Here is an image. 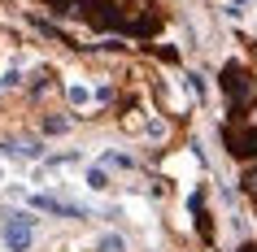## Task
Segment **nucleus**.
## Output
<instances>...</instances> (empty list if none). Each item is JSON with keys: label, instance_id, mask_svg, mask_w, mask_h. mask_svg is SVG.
I'll return each mask as SVG.
<instances>
[{"label": "nucleus", "instance_id": "nucleus-10", "mask_svg": "<svg viewBox=\"0 0 257 252\" xmlns=\"http://www.w3.org/2000/svg\"><path fill=\"white\" fill-rule=\"evenodd\" d=\"M240 252H257V243H244V248H240Z\"/></svg>", "mask_w": 257, "mask_h": 252}, {"label": "nucleus", "instance_id": "nucleus-5", "mask_svg": "<svg viewBox=\"0 0 257 252\" xmlns=\"http://www.w3.org/2000/svg\"><path fill=\"white\" fill-rule=\"evenodd\" d=\"M5 152H14V157H27V161H40V157H44V144H40V139H22V144L5 148Z\"/></svg>", "mask_w": 257, "mask_h": 252}, {"label": "nucleus", "instance_id": "nucleus-7", "mask_svg": "<svg viewBox=\"0 0 257 252\" xmlns=\"http://www.w3.org/2000/svg\"><path fill=\"white\" fill-rule=\"evenodd\" d=\"M96 248H100V252H122L126 243H122V235H105L100 243H96Z\"/></svg>", "mask_w": 257, "mask_h": 252}, {"label": "nucleus", "instance_id": "nucleus-6", "mask_svg": "<svg viewBox=\"0 0 257 252\" xmlns=\"http://www.w3.org/2000/svg\"><path fill=\"white\" fill-rule=\"evenodd\" d=\"M87 187H92V191H105V187H109L105 165H92V170H87Z\"/></svg>", "mask_w": 257, "mask_h": 252}, {"label": "nucleus", "instance_id": "nucleus-3", "mask_svg": "<svg viewBox=\"0 0 257 252\" xmlns=\"http://www.w3.org/2000/svg\"><path fill=\"white\" fill-rule=\"evenodd\" d=\"M0 239H5L14 252H27V248H31V239H35V217H31V213H5Z\"/></svg>", "mask_w": 257, "mask_h": 252}, {"label": "nucleus", "instance_id": "nucleus-11", "mask_svg": "<svg viewBox=\"0 0 257 252\" xmlns=\"http://www.w3.org/2000/svg\"><path fill=\"white\" fill-rule=\"evenodd\" d=\"M205 252H214V248H205Z\"/></svg>", "mask_w": 257, "mask_h": 252}, {"label": "nucleus", "instance_id": "nucleus-4", "mask_svg": "<svg viewBox=\"0 0 257 252\" xmlns=\"http://www.w3.org/2000/svg\"><path fill=\"white\" fill-rule=\"evenodd\" d=\"M31 204L44 213H57V217H87V209L83 204H74V200H57V196H31Z\"/></svg>", "mask_w": 257, "mask_h": 252}, {"label": "nucleus", "instance_id": "nucleus-9", "mask_svg": "<svg viewBox=\"0 0 257 252\" xmlns=\"http://www.w3.org/2000/svg\"><path fill=\"white\" fill-rule=\"evenodd\" d=\"M18 83H22V74H18V70H9V74L0 79V87H18Z\"/></svg>", "mask_w": 257, "mask_h": 252}, {"label": "nucleus", "instance_id": "nucleus-2", "mask_svg": "<svg viewBox=\"0 0 257 252\" xmlns=\"http://www.w3.org/2000/svg\"><path fill=\"white\" fill-rule=\"evenodd\" d=\"M222 144L235 161H257V122L240 118V122H227L222 126Z\"/></svg>", "mask_w": 257, "mask_h": 252}, {"label": "nucleus", "instance_id": "nucleus-8", "mask_svg": "<svg viewBox=\"0 0 257 252\" xmlns=\"http://www.w3.org/2000/svg\"><path fill=\"white\" fill-rule=\"evenodd\" d=\"M66 126H70L66 118H48V122H44V131H48V135H61V131H66Z\"/></svg>", "mask_w": 257, "mask_h": 252}, {"label": "nucleus", "instance_id": "nucleus-1", "mask_svg": "<svg viewBox=\"0 0 257 252\" xmlns=\"http://www.w3.org/2000/svg\"><path fill=\"white\" fill-rule=\"evenodd\" d=\"M222 96H227L231 113L244 118V113L257 105V79H253V70H244L240 61H227V66H222Z\"/></svg>", "mask_w": 257, "mask_h": 252}]
</instances>
